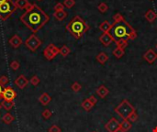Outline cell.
<instances>
[{"instance_id": "obj_8", "label": "cell", "mask_w": 157, "mask_h": 132, "mask_svg": "<svg viewBox=\"0 0 157 132\" xmlns=\"http://www.w3.org/2000/svg\"><path fill=\"white\" fill-rule=\"evenodd\" d=\"M99 41L105 47H109L111 43L115 42V39L111 35L110 32H105V33H102V35L99 37Z\"/></svg>"}, {"instance_id": "obj_29", "label": "cell", "mask_w": 157, "mask_h": 132, "mask_svg": "<svg viewBox=\"0 0 157 132\" xmlns=\"http://www.w3.org/2000/svg\"><path fill=\"white\" fill-rule=\"evenodd\" d=\"M71 89L76 93H78L82 89V85L78 82H75V83H73V84L71 85Z\"/></svg>"}, {"instance_id": "obj_14", "label": "cell", "mask_w": 157, "mask_h": 132, "mask_svg": "<svg viewBox=\"0 0 157 132\" xmlns=\"http://www.w3.org/2000/svg\"><path fill=\"white\" fill-rule=\"evenodd\" d=\"M15 3V6L17 8H19V9H28L31 4L28 1V0H15L14 1Z\"/></svg>"}, {"instance_id": "obj_17", "label": "cell", "mask_w": 157, "mask_h": 132, "mask_svg": "<svg viewBox=\"0 0 157 132\" xmlns=\"http://www.w3.org/2000/svg\"><path fill=\"white\" fill-rule=\"evenodd\" d=\"M112 27H113L112 23H110V22L108 21V20H105V21H103L102 23L99 25V29L103 33H105V32H110Z\"/></svg>"}, {"instance_id": "obj_41", "label": "cell", "mask_w": 157, "mask_h": 132, "mask_svg": "<svg viewBox=\"0 0 157 132\" xmlns=\"http://www.w3.org/2000/svg\"><path fill=\"white\" fill-rule=\"evenodd\" d=\"M3 90H4V86H3L1 84H0V100H1V99H2L1 95H2V93H3ZM2 100H3V99H2Z\"/></svg>"}, {"instance_id": "obj_4", "label": "cell", "mask_w": 157, "mask_h": 132, "mask_svg": "<svg viewBox=\"0 0 157 132\" xmlns=\"http://www.w3.org/2000/svg\"><path fill=\"white\" fill-rule=\"evenodd\" d=\"M134 111H135V108L127 99H123L121 103L115 108V112L122 119H128L129 117L131 115V113Z\"/></svg>"}, {"instance_id": "obj_40", "label": "cell", "mask_w": 157, "mask_h": 132, "mask_svg": "<svg viewBox=\"0 0 157 132\" xmlns=\"http://www.w3.org/2000/svg\"><path fill=\"white\" fill-rule=\"evenodd\" d=\"M88 99H89L90 102H91L94 106H96V105H97V103H98V99H97V97H96L95 95H91Z\"/></svg>"}, {"instance_id": "obj_20", "label": "cell", "mask_w": 157, "mask_h": 132, "mask_svg": "<svg viewBox=\"0 0 157 132\" xmlns=\"http://www.w3.org/2000/svg\"><path fill=\"white\" fill-rule=\"evenodd\" d=\"M81 106L84 108V110H86V111H90V110L95 106H94L91 102H90V100L88 98H87V99H85L83 102H82V104H81Z\"/></svg>"}, {"instance_id": "obj_10", "label": "cell", "mask_w": 157, "mask_h": 132, "mask_svg": "<svg viewBox=\"0 0 157 132\" xmlns=\"http://www.w3.org/2000/svg\"><path fill=\"white\" fill-rule=\"evenodd\" d=\"M143 59L150 64H153L157 60V53L153 49H149L143 54Z\"/></svg>"}, {"instance_id": "obj_33", "label": "cell", "mask_w": 157, "mask_h": 132, "mask_svg": "<svg viewBox=\"0 0 157 132\" xmlns=\"http://www.w3.org/2000/svg\"><path fill=\"white\" fill-rule=\"evenodd\" d=\"M48 47L51 50V51L54 52V54L55 55V56H56V55H58V54H60V49L57 48L54 44L51 43V44H49V45H48Z\"/></svg>"}, {"instance_id": "obj_5", "label": "cell", "mask_w": 157, "mask_h": 132, "mask_svg": "<svg viewBox=\"0 0 157 132\" xmlns=\"http://www.w3.org/2000/svg\"><path fill=\"white\" fill-rule=\"evenodd\" d=\"M18 8L15 6L13 0H8L7 2L0 4V19L6 21Z\"/></svg>"}, {"instance_id": "obj_30", "label": "cell", "mask_w": 157, "mask_h": 132, "mask_svg": "<svg viewBox=\"0 0 157 132\" xmlns=\"http://www.w3.org/2000/svg\"><path fill=\"white\" fill-rule=\"evenodd\" d=\"M98 9L100 11L101 13H105L107 12L108 9H109V6L105 3V2H101L98 6Z\"/></svg>"}, {"instance_id": "obj_13", "label": "cell", "mask_w": 157, "mask_h": 132, "mask_svg": "<svg viewBox=\"0 0 157 132\" xmlns=\"http://www.w3.org/2000/svg\"><path fill=\"white\" fill-rule=\"evenodd\" d=\"M96 93L100 98H105L109 94V88L106 85L102 84L96 90Z\"/></svg>"}, {"instance_id": "obj_3", "label": "cell", "mask_w": 157, "mask_h": 132, "mask_svg": "<svg viewBox=\"0 0 157 132\" xmlns=\"http://www.w3.org/2000/svg\"><path fill=\"white\" fill-rule=\"evenodd\" d=\"M89 25L80 16L74 17L66 25L67 31H69L76 40L81 39L82 36L89 30Z\"/></svg>"}, {"instance_id": "obj_19", "label": "cell", "mask_w": 157, "mask_h": 132, "mask_svg": "<svg viewBox=\"0 0 157 132\" xmlns=\"http://www.w3.org/2000/svg\"><path fill=\"white\" fill-rule=\"evenodd\" d=\"M67 12L65 10H60V11H54V17L58 20V21H62L66 17H67Z\"/></svg>"}, {"instance_id": "obj_26", "label": "cell", "mask_w": 157, "mask_h": 132, "mask_svg": "<svg viewBox=\"0 0 157 132\" xmlns=\"http://www.w3.org/2000/svg\"><path fill=\"white\" fill-rule=\"evenodd\" d=\"M0 104H1L2 107H4L6 110H10L15 105L14 101H6V100H2L0 102Z\"/></svg>"}, {"instance_id": "obj_9", "label": "cell", "mask_w": 157, "mask_h": 132, "mask_svg": "<svg viewBox=\"0 0 157 132\" xmlns=\"http://www.w3.org/2000/svg\"><path fill=\"white\" fill-rule=\"evenodd\" d=\"M120 127V123L119 122V120L115 117L110 118L107 122V124L105 125V128H106L109 132H115Z\"/></svg>"}, {"instance_id": "obj_31", "label": "cell", "mask_w": 157, "mask_h": 132, "mask_svg": "<svg viewBox=\"0 0 157 132\" xmlns=\"http://www.w3.org/2000/svg\"><path fill=\"white\" fill-rule=\"evenodd\" d=\"M40 78H39L37 75H33L30 78V80H29V83L32 84L33 86H37L40 84Z\"/></svg>"}, {"instance_id": "obj_16", "label": "cell", "mask_w": 157, "mask_h": 132, "mask_svg": "<svg viewBox=\"0 0 157 132\" xmlns=\"http://www.w3.org/2000/svg\"><path fill=\"white\" fill-rule=\"evenodd\" d=\"M144 18H146V20H147L148 22L153 23V22L156 19L157 15L153 9H148L147 11H146V13L144 14Z\"/></svg>"}, {"instance_id": "obj_36", "label": "cell", "mask_w": 157, "mask_h": 132, "mask_svg": "<svg viewBox=\"0 0 157 132\" xmlns=\"http://www.w3.org/2000/svg\"><path fill=\"white\" fill-rule=\"evenodd\" d=\"M137 119H138V114L136 113V111L132 112L131 115L128 118V120H130L131 122H135V121H137Z\"/></svg>"}, {"instance_id": "obj_7", "label": "cell", "mask_w": 157, "mask_h": 132, "mask_svg": "<svg viewBox=\"0 0 157 132\" xmlns=\"http://www.w3.org/2000/svg\"><path fill=\"white\" fill-rule=\"evenodd\" d=\"M2 99L6 101H14V99L17 97V92L13 89L11 86L4 88L3 93L1 95Z\"/></svg>"}, {"instance_id": "obj_2", "label": "cell", "mask_w": 157, "mask_h": 132, "mask_svg": "<svg viewBox=\"0 0 157 132\" xmlns=\"http://www.w3.org/2000/svg\"><path fill=\"white\" fill-rule=\"evenodd\" d=\"M113 27L110 30L111 35L114 37L115 40L120 39H126L128 40H133L137 38V31H136L126 20L120 23L113 24Z\"/></svg>"}, {"instance_id": "obj_24", "label": "cell", "mask_w": 157, "mask_h": 132, "mask_svg": "<svg viewBox=\"0 0 157 132\" xmlns=\"http://www.w3.org/2000/svg\"><path fill=\"white\" fill-rule=\"evenodd\" d=\"M15 120V117L13 115H11L10 113H6L3 117H2V121L5 124H11L13 121Z\"/></svg>"}, {"instance_id": "obj_21", "label": "cell", "mask_w": 157, "mask_h": 132, "mask_svg": "<svg viewBox=\"0 0 157 132\" xmlns=\"http://www.w3.org/2000/svg\"><path fill=\"white\" fill-rule=\"evenodd\" d=\"M43 55H44V57L48 60V61H51V60H54V57H55V55L54 54V52L51 51V50L47 46L44 51H43Z\"/></svg>"}, {"instance_id": "obj_39", "label": "cell", "mask_w": 157, "mask_h": 132, "mask_svg": "<svg viewBox=\"0 0 157 132\" xmlns=\"http://www.w3.org/2000/svg\"><path fill=\"white\" fill-rule=\"evenodd\" d=\"M54 11H60V10H65V6L62 3H57L54 6Z\"/></svg>"}, {"instance_id": "obj_1", "label": "cell", "mask_w": 157, "mask_h": 132, "mask_svg": "<svg viewBox=\"0 0 157 132\" xmlns=\"http://www.w3.org/2000/svg\"><path fill=\"white\" fill-rule=\"evenodd\" d=\"M20 20L33 33H36L48 23L50 18L39 6L31 4L24 14L21 15Z\"/></svg>"}, {"instance_id": "obj_37", "label": "cell", "mask_w": 157, "mask_h": 132, "mask_svg": "<svg viewBox=\"0 0 157 132\" xmlns=\"http://www.w3.org/2000/svg\"><path fill=\"white\" fill-rule=\"evenodd\" d=\"M9 82V79H8V77L6 76V75H2L1 77H0V84H1L3 86L6 85L7 84H8Z\"/></svg>"}, {"instance_id": "obj_28", "label": "cell", "mask_w": 157, "mask_h": 132, "mask_svg": "<svg viewBox=\"0 0 157 132\" xmlns=\"http://www.w3.org/2000/svg\"><path fill=\"white\" fill-rule=\"evenodd\" d=\"M113 20H114L113 24H118V23H120V22L124 21L125 18H124V17H123L120 13H117V14H115V15H114V17H113Z\"/></svg>"}, {"instance_id": "obj_6", "label": "cell", "mask_w": 157, "mask_h": 132, "mask_svg": "<svg viewBox=\"0 0 157 132\" xmlns=\"http://www.w3.org/2000/svg\"><path fill=\"white\" fill-rule=\"evenodd\" d=\"M25 45L30 51H36L41 45V40L35 34H31L25 40Z\"/></svg>"}, {"instance_id": "obj_43", "label": "cell", "mask_w": 157, "mask_h": 132, "mask_svg": "<svg viewBox=\"0 0 157 132\" xmlns=\"http://www.w3.org/2000/svg\"><path fill=\"white\" fill-rule=\"evenodd\" d=\"M7 1H8V0H0V4H2L4 2H7Z\"/></svg>"}, {"instance_id": "obj_23", "label": "cell", "mask_w": 157, "mask_h": 132, "mask_svg": "<svg viewBox=\"0 0 157 132\" xmlns=\"http://www.w3.org/2000/svg\"><path fill=\"white\" fill-rule=\"evenodd\" d=\"M131 127H132V124H131V121L128 120V119H123V121L120 123V128H121L125 132L129 131V130L131 128Z\"/></svg>"}, {"instance_id": "obj_27", "label": "cell", "mask_w": 157, "mask_h": 132, "mask_svg": "<svg viewBox=\"0 0 157 132\" xmlns=\"http://www.w3.org/2000/svg\"><path fill=\"white\" fill-rule=\"evenodd\" d=\"M70 52H71V50H70V48L67 47L66 45H64V46H62V47L60 49V54L62 55V57L68 56V55L70 54Z\"/></svg>"}, {"instance_id": "obj_22", "label": "cell", "mask_w": 157, "mask_h": 132, "mask_svg": "<svg viewBox=\"0 0 157 132\" xmlns=\"http://www.w3.org/2000/svg\"><path fill=\"white\" fill-rule=\"evenodd\" d=\"M115 43H116V46L125 50V48L128 47V40L126 39H120V40H115Z\"/></svg>"}, {"instance_id": "obj_32", "label": "cell", "mask_w": 157, "mask_h": 132, "mask_svg": "<svg viewBox=\"0 0 157 132\" xmlns=\"http://www.w3.org/2000/svg\"><path fill=\"white\" fill-rule=\"evenodd\" d=\"M62 4H64V6L67 8H72L76 5V1L75 0H65Z\"/></svg>"}, {"instance_id": "obj_42", "label": "cell", "mask_w": 157, "mask_h": 132, "mask_svg": "<svg viewBox=\"0 0 157 132\" xmlns=\"http://www.w3.org/2000/svg\"><path fill=\"white\" fill-rule=\"evenodd\" d=\"M115 132H125V131H124V130H123V129L120 127V128H119L116 131H115Z\"/></svg>"}, {"instance_id": "obj_18", "label": "cell", "mask_w": 157, "mask_h": 132, "mask_svg": "<svg viewBox=\"0 0 157 132\" xmlns=\"http://www.w3.org/2000/svg\"><path fill=\"white\" fill-rule=\"evenodd\" d=\"M97 61L100 63V64H105L108 61H109V55L106 53V52H104V51H101L100 53H98L97 55V57H96Z\"/></svg>"}, {"instance_id": "obj_15", "label": "cell", "mask_w": 157, "mask_h": 132, "mask_svg": "<svg viewBox=\"0 0 157 132\" xmlns=\"http://www.w3.org/2000/svg\"><path fill=\"white\" fill-rule=\"evenodd\" d=\"M39 101L43 106H48L51 103V95L48 93H43V95H40V96L39 97Z\"/></svg>"}, {"instance_id": "obj_34", "label": "cell", "mask_w": 157, "mask_h": 132, "mask_svg": "<svg viewBox=\"0 0 157 132\" xmlns=\"http://www.w3.org/2000/svg\"><path fill=\"white\" fill-rule=\"evenodd\" d=\"M41 116H43V117L44 119H49L52 116V112L51 111L50 109H45L44 111L41 113Z\"/></svg>"}, {"instance_id": "obj_46", "label": "cell", "mask_w": 157, "mask_h": 132, "mask_svg": "<svg viewBox=\"0 0 157 132\" xmlns=\"http://www.w3.org/2000/svg\"><path fill=\"white\" fill-rule=\"evenodd\" d=\"M38 1H41V0H38Z\"/></svg>"}, {"instance_id": "obj_45", "label": "cell", "mask_w": 157, "mask_h": 132, "mask_svg": "<svg viewBox=\"0 0 157 132\" xmlns=\"http://www.w3.org/2000/svg\"><path fill=\"white\" fill-rule=\"evenodd\" d=\"M1 107H2V106H1V104H0V109H1Z\"/></svg>"}, {"instance_id": "obj_38", "label": "cell", "mask_w": 157, "mask_h": 132, "mask_svg": "<svg viewBox=\"0 0 157 132\" xmlns=\"http://www.w3.org/2000/svg\"><path fill=\"white\" fill-rule=\"evenodd\" d=\"M48 132H62V129L57 125H52L49 129Z\"/></svg>"}, {"instance_id": "obj_44", "label": "cell", "mask_w": 157, "mask_h": 132, "mask_svg": "<svg viewBox=\"0 0 157 132\" xmlns=\"http://www.w3.org/2000/svg\"><path fill=\"white\" fill-rule=\"evenodd\" d=\"M153 132H157V127H155V128H153Z\"/></svg>"}, {"instance_id": "obj_48", "label": "cell", "mask_w": 157, "mask_h": 132, "mask_svg": "<svg viewBox=\"0 0 157 132\" xmlns=\"http://www.w3.org/2000/svg\"><path fill=\"white\" fill-rule=\"evenodd\" d=\"M93 132H97V131H93Z\"/></svg>"}, {"instance_id": "obj_25", "label": "cell", "mask_w": 157, "mask_h": 132, "mask_svg": "<svg viewBox=\"0 0 157 132\" xmlns=\"http://www.w3.org/2000/svg\"><path fill=\"white\" fill-rule=\"evenodd\" d=\"M124 53H125V51L123 49L119 48V47H116V49H114L113 51H112V54L117 59H120L123 56V55H124Z\"/></svg>"}, {"instance_id": "obj_47", "label": "cell", "mask_w": 157, "mask_h": 132, "mask_svg": "<svg viewBox=\"0 0 157 132\" xmlns=\"http://www.w3.org/2000/svg\"><path fill=\"white\" fill-rule=\"evenodd\" d=\"M156 49H157V44H156Z\"/></svg>"}, {"instance_id": "obj_35", "label": "cell", "mask_w": 157, "mask_h": 132, "mask_svg": "<svg viewBox=\"0 0 157 132\" xmlns=\"http://www.w3.org/2000/svg\"><path fill=\"white\" fill-rule=\"evenodd\" d=\"M19 62H18V61H13L11 63H10V68H11L12 70H14V71H17V70H18V68H19Z\"/></svg>"}, {"instance_id": "obj_11", "label": "cell", "mask_w": 157, "mask_h": 132, "mask_svg": "<svg viewBox=\"0 0 157 132\" xmlns=\"http://www.w3.org/2000/svg\"><path fill=\"white\" fill-rule=\"evenodd\" d=\"M8 43L10 44V46L13 47L14 49H18L22 44V39L18 34H15L8 40Z\"/></svg>"}, {"instance_id": "obj_12", "label": "cell", "mask_w": 157, "mask_h": 132, "mask_svg": "<svg viewBox=\"0 0 157 132\" xmlns=\"http://www.w3.org/2000/svg\"><path fill=\"white\" fill-rule=\"evenodd\" d=\"M29 84V80L25 77V75L21 74V75H19L18 78L15 80V84L20 88V89H24V88L27 86V84Z\"/></svg>"}]
</instances>
